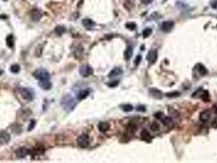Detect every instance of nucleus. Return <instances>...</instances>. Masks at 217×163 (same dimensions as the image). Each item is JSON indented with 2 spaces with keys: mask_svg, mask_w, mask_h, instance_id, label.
<instances>
[{
  "mask_svg": "<svg viewBox=\"0 0 217 163\" xmlns=\"http://www.w3.org/2000/svg\"><path fill=\"white\" fill-rule=\"evenodd\" d=\"M82 25L86 28L87 29H88V30L91 29L95 25V22H94L92 20H91V19L88 18L83 19V20L82 21Z\"/></svg>",
  "mask_w": 217,
  "mask_h": 163,
  "instance_id": "nucleus-13",
  "label": "nucleus"
},
{
  "mask_svg": "<svg viewBox=\"0 0 217 163\" xmlns=\"http://www.w3.org/2000/svg\"><path fill=\"white\" fill-rule=\"evenodd\" d=\"M211 6L214 9H217V0H213L211 3Z\"/></svg>",
  "mask_w": 217,
  "mask_h": 163,
  "instance_id": "nucleus-36",
  "label": "nucleus"
},
{
  "mask_svg": "<svg viewBox=\"0 0 217 163\" xmlns=\"http://www.w3.org/2000/svg\"><path fill=\"white\" fill-rule=\"evenodd\" d=\"M132 54H133L132 47L131 46H127L126 50L124 51V59L126 60H129L131 58Z\"/></svg>",
  "mask_w": 217,
  "mask_h": 163,
  "instance_id": "nucleus-16",
  "label": "nucleus"
},
{
  "mask_svg": "<svg viewBox=\"0 0 217 163\" xmlns=\"http://www.w3.org/2000/svg\"><path fill=\"white\" fill-rule=\"evenodd\" d=\"M211 115H212L211 111L209 109H205L199 114V119L202 122H207L208 120L211 118Z\"/></svg>",
  "mask_w": 217,
  "mask_h": 163,
  "instance_id": "nucleus-11",
  "label": "nucleus"
},
{
  "mask_svg": "<svg viewBox=\"0 0 217 163\" xmlns=\"http://www.w3.org/2000/svg\"><path fill=\"white\" fill-rule=\"evenodd\" d=\"M44 152V149L42 148V147H35L34 148L33 150H32V153L34 155H39V154H43V153Z\"/></svg>",
  "mask_w": 217,
  "mask_h": 163,
  "instance_id": "nucleus-24",
  "label": "nucleus"
},
{
  "mask_svg": "<svg viewBox=\"0 0 217 163\" xmlns=\"http://www.w3.org/2000/svg\"><path fill=\"white\" fill-rule=\"evenodd\" d=\"M42 16H43V13L39 9L34 8V9L31 10V12H30V16H31L32 21H38L42 17Z\"/></svg>",
  "mask_w": 217,
  "mask_h": 163,
  "instance_id": "nucleus-9",
  "label": "nucleus"
},
{
  "mask_svg": "<svg viewBox=\"0 0 217 163\" xmlns=\"http://www.w3.org/2000/svg\"><path fill=\"white\" fill-rule=\"evenodd\" d=\"M34 77L38 81H45V80H50V73L45 68H38L33 73Z\"/></svg>",
  "mask_w": 217,
  "mask_h": 163,
  "instance_id": "nucleus-2",
  "label": "nucleus"
},
{
  "mask_svg": "<svg viewBox=\"0 0 217 163\" xmlns=\"http://www.w3.org/2000/svg\"><path fill=\"white\" fill-rule=\"evenodd\" d=\"M65 31H66L65 30V27H64L62 25H58V26H56V33L58 35H62Z\"/></svg>",
  "mask_w": 217,
  "mask_h": 163,
  "instance_id": "nucleus-27",
  "label": "nucleus"
},
{
  "mask_svg": "<svg viewBox=\"0 0 217 163\" xmlns=\"http://www.w3.org/2000/svg\"><path fill=\"white\" fill-rule=\"evenodd\" d=\"M141 60H142V56H141V55H138L136 57V59H135V64H136V66L140 64V63L141 62Z\"/></svg>",
  "mask_w": 217,
  "mask_h": 163,
  "instance_id": "nucleus-32",
  "label": "nucleus"
},
{
  "mask_svg": "<svg viewBox=\"0 0 217 163\" xmlns=\"http://www.w3.org/2000/svg\"><path fill=\"white\" fill-rule=\"evenodd\" d=\"M108 86H110V87H115V86H117L118 85V81H113L111 82H109L107 84Z\"/></svg>",
  "mask_w": 217,
  "mask_h": 163,
  "instance_id": "nucleus-33",
  "label": "nucleus"
},
{
  "mask_svg": "<svg viewBox=\"0 0 217 163\" xmlns=\"http://www.w3.org/2000/svg\"><path fill=\"white\" fill-rule=\"evenodd\" d=\"M10 70H11V72L13 73H17L20 72V70H21V67H20L19 64H12V65L11 66Z\"/></svg>",
  "mask_w": 217,
  "mask_h": 163,
  "instance_id": "nucleus-26",
  "label": "nucleus"
},
{
  "mask_svg": "<svg viewBox=\"0 0 217 163\" xmlns=\"http://www.w3.org/2000/svg\"><path fill=\"white\" fill-rule=\"evenodd\" d=\"M152 29H150V28H146L144 29V31H143V36L144 38H148L149 36H150V34H152Z\"/></svg>",
  "mask_w": 217,
  "mask_h": 163,
  "instance_id": "nucleus-29",
  "label": "nucleus"
},
{
  "mask_svg": "<svg viewBox=\"0 0 217 163\" xmlns=\"http://www.w3.org/2000/svg\"><path fill=\"white\" fill-rule=\"evenodd\" d=\"M140 137L143 140L146 141V142H150L152 140V136L150 135V133L145 129H144L142 131L140 132Z\"/></svg>",
  "mask_w": 217,
  "mask_h": 163,
  "instance_id": "nucleus-14",
  "label": "nucleus"
},
{
  "mask_svg": "<svg viewBox=\"0 0 217 163\" xmlns=\"http://www.w3.org/2000/svg\"><path fill=\"white\" fill-rule=\"evenodd\" d=\"M29 153H30V151H29L27 149H25V147L20 148V149H18L16 150V157H17L18 158H25Z\"/></svg>",
  "mask_w": 217,
  "mask_h": 163,
  "instance_id": "nucleus-12",
  "label": "nucleus"
},
{
  "mask_svg": "<svg viewBox=\"0 0 217 163\" xmlns=\"http://www.w3.org/2000/svg\"><path fill=\"white\" fill-rule=\"evenodd\" d=\"M212 126V127H214V128H217V118H215V119H214Z\"/></svg>",
  "mask_w": 217,
  "mask_h": 163,
  "instance_id": "nucleus-37",
  "label": "nucleus"
},
{
  "mask_svg": "<svg viewBox=\"0 0 217 163\" xmlns=\"http://www.w3.org/2000/svg\"><path fill=\"white\" fill-rule=\"evenodd\" d=\"M20 93L25 100L31 101L34 99V91L30 88H21Z\"/></svg>",
  "mask_w": 217,
  "mask_h": 163,
  "instance_id": "nucleus-4",
  "label": "nucleus"
},
{
  "mask_svg": "<svg viewBox=\"0 0 217 163\" xmlns=\"http://www.w3.org/2000/svg\"><path fill=\"white\" fill-rule=\"evenodd\" d=\"M122 73V70L121 68H113L110 73H108V77H115L121 75Z\"/></svg>",
  "mask_w": 217,
  "mask_h": 163,
  "instance_id": "nucleus-17",
  "label": "nucleus"
},
{
  "mask_svg": "<svg viewBox=\"0 0 217 163\" xmlns=\"http://www.w3.org/2000/svg\"><path fill=\"white\" fill-rule=\"evenodd\" d=\"M89 93H90L89 90H82V91H81L79 93H78V96H77L78 100H84L85 98H87V97L88 96Z\"/></svg>",
  "mask_w": 217,
  "mask_h": 163,
  "instance_id": "nucleus-20",
  "label": "nucleus"
},
{
  "mask_svg": "<svg viewBox=\"0 0 217 163\" xmlns=\"http://www.w3.org/2000/svg\"><path fill=\"white\" fill-rule=\"evenodd\" d=\"M6 42H7V45L8 47L10 48H12L14 47V38L13 35H12V34H10L7 37V38H6Z\"/></svg>",
  "mask_w": 217,
  "mask_h": 163,
  "instance_id": "nucleus-22",
  "label": "nucleus"
},
{
  "mask_svg": "<svg viewBox=\"0 0 217 163\" xmlns=\"http://www.w3.org/2000/svg\"><path fill=\"white\" fill-rule=\"evenodd\" d=\"M121 108H122V109L124 111V112H127V113H128V112H131V111L133 110V106L130 104H123V105L121 106Z\"/></svg>",
  "mask_w": 217,
  "mask_h": 163,
  "instance_id": "nucleus-25",
  "label": "nucleus"
},
{
  "mask_svg": "<svg viewBox=\"0 0 217 163\" xmlns=\"http://www.w3.org/2000/svg\"><path fill=\"white\" fill-rule=\"evenodd\" d=\"M35 124H36L35 120H31V122L30 123V126H29V128H28V131H32V130L34 128V127H35Z\"/></svg>",
  "mask_w": 217,
  "mask_h": 163,
  "instance_id": "nucleus-31",
  "label": "nucleus"
},
{
  "mask_svg": "<svg viewBox=\"0 0 217 163\" xmlns=\"http://www.w3.org/2000/svg\"><path fill=\"white\" fill-rule=\"evenodd\" d=\"M180 95H181V93L179 91H172V92H168L165 95L168 98H175V97L180 96Z\"/></svg>",
  "mask_w": 217,
  "mask_h": 163,
  "instance_id": "nucleus-28",
  "label": "nucleus"
},
{
  "mask_svg": "<svg viewBox=\"0 0 217 163\" xmlns=\"http://www.w3.org/2000/svg\"><path fill=\"white\" fill-rule=\"evenodd\" d=\"M126 28H127L128 29H130V30H134V29H136V23L134 22H128L126 24Z\"/></svg>",
  "mask_w": 217,
  "mask_h": 163,
  "instance_id": "nucleus-30",
  "label": "nucleus"
},
{
  "mask_svg": "<svg viewBox=\"0 0 217 163\" xmlns=\"http://www.w3.org/2000/svg\"><path fill=\"white\" fill-rule=\"evenodd\" d=\"M162 122H163V124L165 125V126H167V127H170V126H172V124H173V119H172L171 117H165V118H163L162 119Z\"/></svg>",
  "mask_w": 217,
  "mask_h": 163,
  "instance_id": "nucleus-21",
  "label": "nucleus"
},
{
  "mask_svg": "<svg viewBox=\"0 0 217 163\" xmlns=\"http://www.w3.org/2000/svg\"><path fill=\"white\" fill-rule=\"evenodd\" d=\"M196 67H197L198 72L202 76H205V75L207 74V68L204 66L203 64H198L196 65Z\"/></svg>",
  "mask_w": 217,
  "mask_h": 163,
  "instance_id": "nucleus-19",
  "label": "nucleus"
},
{
  "mask_svg": "<svg viewBox=\"0 0 217 163\" xmlns=\"http://www.w3.org/2000/svg\"><path fill=\"white\" fill-rule=\"evenodd\" d=\"M79 73L81 74L82 77H89L90 75H92L93 74V68H91L89 65H82L80 67V69H79Z\"/></svg>",
  "mask_w": 217,
  "mask_h": 163,
  "instance_id": "nucleus-5",
  "label": "nucleus"
},
{
  "mask_svg": "<svg viewBox=\"0 0 217 163\" xmlns=\"http://www.w3.org/2000/svg\"><path fill=\"white\" fill-rule=\"evenodd\" d=\"M174 25H175V23L174 21H164L162 24V29H163V31L164 32H170L172 30L173 27H174Z\"/></svg>",
  "mask_w": 217,
  "mask_h": 163,
  "instance_id": "nucleus-10",
  "label": "nucleus"
},
{
  "mask_svg": "<svg viewBox=\"0 0 217 163\" xmlns=\"http://www.w3.org/2000/svg\"><path fill=\"white\" fill-rule=\"evenodd\" d=\"M109 127H110V125L107 122H100L99 125H98V129H99L100 131L101 132L108 131V130H109Z\"/></svg>",
  "mask_w": 217,
  "mask_h": 163,
  "instance_id": "nucleus-15",
  "label": "nucleus"
},
{
  "mask_svg": "<svg viewBox=\"0 0 217 163\" xmlns=\"http://www.w3.org/2000/svg\"><path fill=\"white\" fill-rule=\"evenodd\" d=\"M11 136L5 131H0V145H7L10 142Z\"/></svg>",
  "mask_w": 217,
  "mask_h": 163,
  "instance_id": "nucleus-7",
  "label": "nucleus"
},
{
  "mask_svg": "<svg viewBox=\"0 0 217 163\" xmlns=\"http://www.w3.org/2000/svg\"><path fill=\"white\" fill-rule=\"evenodd\" d=\"M89 143H90V139L87 134H82L78 138L77 144L81 148H87L89 145Z\"/></svg>",
  "mask_w": 217,
  "mask_h": 163,
  "instance_id": "nucleus-3",
  "label": "nucleus"
},
{
  "mask_svg": "<svg viewBox=\"0 0 217 163\" xmlns=\"http://www.w3.org/2000/svg\"><path fill=\"white\" fill-rule=\"evenodd\" d=\"M3 73V71H0V74H1V73Z\"/></svg>",
  "mask_w": 217,
  "mask_h": 163,
  "instance_id": "nucleus-39",
  "label": "nucleus"
},
{
  "mask_svg": "<svg viewBox=\"0 0 217 163\" xmlns=\"http://www.w3.org/2000/svg\"><path fill=\"white\" fill-rule=\"evenodd\" d=\"M147 60L150 64H154L158 60V51L157 50H150L147 55Z\"/></svg>",
  "mask_w": 217,
  "mask_h": 163,
  "instance_id": "nucleus-8",
  "label": "nucleus"
},
{
  "mask_svg": "<svg viewBox=\"0 0 217 163\" xmlns=\"http://www.w3.org/2000/svg\"><path fill=\"white\" fill-rule=\"evenodd\" d=\"M159 129H160V125H159L158 122H153L150 124V130L152 131H158Z\"/></svg>",
  "mask_w": 217,
  "mask_h": 163,
  "instance_id": "nucleus-23",
  "label": "nucleus"
},
{
  "mask_svg": "<svg viewBox=\"0 0 217 163\" xmlns=\"http://www.w3.org/2000/svg\"><path fill=\"white\" fill-rule=\"evenodd\" d=\"M149 95L151 96H153L155 99H158V100H161L163 97V94L162 91L158 90L157 88H154V87H151L149 89Z\"/></svg>",
  "mask_w": 217,
  "mask_h": 163,
  "instance_id": "nucleus-6",
  "label": "nucleus"
},
{
  "mask_svg": "<svg viewBox=\"0 0 217 163\" xmlns=\"http://www.w3.org/2000/svg\"><path fill=\"white\" fill-rule=\"evenodd\" d=\"M146 109H145V106H143V105H140V106H137V108H136V111H138V112H145Z\"/></svg>",
  "mask_w": 217,
  "mask_h": 163,
  "instance_id": "nucleus-35",
  "label": "nucleus"
},
{
  "mask_svg": "<svg viewBox=\"0 0 217 163\" xmlns=\"http://www.w3.org/2000/svg\"><path fill=\"white\" fill-rule=\"evenodd\" d=\"M3 1H8V0H3Z\"/></svg>",
  "mask_w": 217,
  "mask_h": 163,
  "instance_id": "nucleus-40",
  "label": "nucleus"
},
{
  "mask_svg": "<svg viewBox=\"0 0 217 163\" xmlns=\"http://www.w3.org/2000/svg\"><path fill=\"white\" fill-rule=\"evenodd\" d=\"M77 104V102L73 99V97L70 95H66L64 96L61 100V105L65 110L70 112L73 110Z\"/></svg>",
  "mask_w": 217,
  "mask_h": 163,
  "instance_id": "nucleus-1",
  "label": "nucleus"
},
{
  "mask_svg": "<svg viewBox=\"0 0 217 163\" xmlns=\"http://www.w3.org/2000/svg\"><path fill=\"white\" fill-rule=\"evenodd\" d=\"M38 85L41 88H43V90H49L52 87V83L50 80H45V81H39L38 82Z\"/></svg>",
  "mask_w": 217,
  "mask_h": 163,
  "instance_id": "nucleus-18",
  "label": "nucleus"
},
{
  "mask_svg": "<svg viewBox=\"0 0 217 163\" xmlns=\"http://www.w3.org/2000/svg\"><path fill=\"white\" fill-rule=\"evenodd\" d=\"M154 117L157 119H162L163 117V113L162 112H158V113H154Z\"/></svg>",
  "mask_w": 217,
  "mask_h": 163,
  "instance_id": "nucleus-34",
  "label": "nucleus"
},
{
  "mask_svg": "<svg viewBox=\"0 0 217 163\" xmlns=\"http://www.w3.org/2000/svg\"><path fill=\"white\" fill-rule=\"evenodd\" d=\"M153 0H141V2H142L143 4H149Z\"/></svg>",
  "mask_w": 217,
  "mask_h": 163,
  "instance_id": "nucleus-38",
  "label": "nucleus"
}]
</instances>
